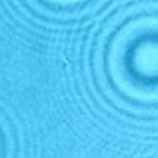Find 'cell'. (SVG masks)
I'll return each instance as SVG.
<instances>
[{
	"label": "cell",
	"instance_id": "cell-2",
	"mask_svg": "<svg viewBox=\"0 0 158 158\" xmlns=\"http://www.w3.org/2000/svg\"><path fill=\"white\" fill-rule=\"evenodd\" d=\"M35 12L52 17H72L92 12L105 0H21Z\"/></svg>",
	"mask_w": 158,
	"mask_h": 158
},
{
	"label": "cell",
	"instance_id": "cell-1",
	"mask_svg": "<svg viewBox=\"0 0 158 158\" xmlns=\"http://www.w3.org/2000/svg\"><path fill=\"white\" fill-rule=\"evenodd\" d=\"M101 82L122 106H158V6L126 10L105 35L100 52Z\"/></svg>",
	"mask_w": 158,
	"mask_h": 158
}]
</instances>
